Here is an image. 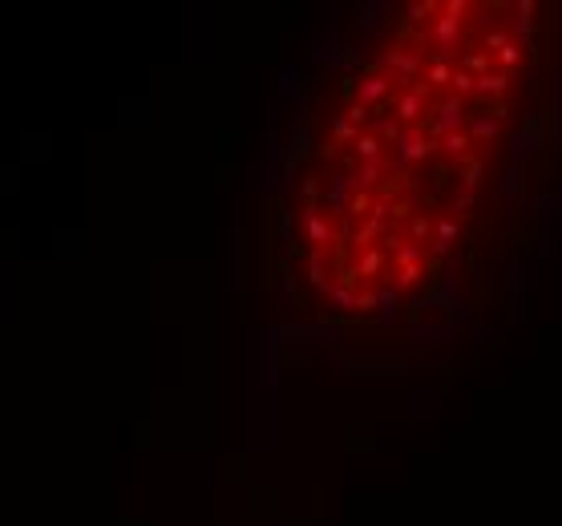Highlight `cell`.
I'll list each match as a JSON object with an SVG mask.
<instances>
[{
	"instance_id": "1",
	"label": "cell",
	"mask_w": 562,
	"mask_h": 526,
	"mask_svg": "<svg viewBox=\"0 0 562 526\" xmlns=\"http://www.w3.org/2000/svg\"><path fill=\"white\" fill-rule=\"evenodd\" d=\"M465 122H469V113H465V98H445L437 101L433 110H429V118L421 122V134H425L429 142H441L445 134H457V130H465Z\"/></svg>"
},
{
	"instance_id": "2",
	"label": "cell",
	"mask_w": 562,
	"mask_h": 526,
	"mask_svg": "<svg viewBox=\"0 0 562 526\" xmlns=\"http://www.w3.org/2000/svg\"><path fill=\"white\" fill-rule=\"evenodd\" d=\"M392 81L397 77H385V73H368L360 77V86H356V93H352V101H360V105H385V98L392 93Z\"/></svg>"
},
{
	"instance_id": "3",
	"label": "cell",
	"mask_w": 562,
	"mask_h": 526,
	"mask_svg": "<svg viewBox=\"0 0 562 526\" xmlns=\"http://www.w3.org/2000/svg\"><path fill=\"white\" fill-rule=\"evenodd\" d=\"M462 25H465V21H453V16H445V13L433 21V29H429V41L441 49V57H449V53L462 45V33H465Z\"/></svg>"
},
{
	"instance_id": "4",
	"label": "cell",
	"mask_w": 562,
	"mask_h": 526,
	"mask_svg": "<svg viewBox=\"0 0 562 526\" xmlns=\"http://www.w3.org/2000/svg\"><path fill=\"white\" fill-rule=\"evenodd\" d=\"M429 93H433V89H429L425 81H421V86H409V89H400V98H397V122H400V125L417 122V118H421V110H425Z\"/></svg>"
},
{
	"instance_id": "5",
	"label": "cell",
	"mask_w": 562,
	"mask_h": 526,
	"mask_svg": "<svg viewBox=\"0 0 562 526\" xmlns=\"http://www.w3.org/2000/svg\"><path fill=\"white\" fill-rule=\"evenodd\" d=\"M397 146H400V150H397V163H400V166L421 163V158H429V154L437 150V142H429L421 130H405V138H400Z\"/></svg>"
},
{
	"instance_id": "6",
	"label": "cell",
	"mask_w": 562,
	"mask_h": 526,
	"mask_svg": "<svg viewBox=\"0 0 562 526\" xmlns=\"http://www.w3.org/2000/svg\"><path fill=\"white\" fill-rule=\"evenodd\" d=\"M352 150L360 163H385V142L376 138L373 130H360V138L352 142Z\"/></svg>"
},
{
	"instance_id": "7",
	"label": "cell",
	"mask_w": 562,
	"mask_h": 526,
	"mask_svg": "<svg viewBox=\"0 0 562 526\" xmlns=\"http://www.w3.org/2000/svg\"><path fill=\"white\" fill-rule=\"evenodd\" d=\"M477 93L482 98H506L510 93V73L506 69H489L486 77H477Z\"/></svg>"
},
{
	"instance_id": "8",
	"label": "cell",
	"mask_w": 562,
	"mask_h": 526,
	"mask_svg": "<svg viewBox=\"0 0 562 526\" xmlns=\"http://www.w3.org/2000/svg\"><path fill=\"white\" fill-rule=\"evenodd\" d=\"M352 187H356V182H352V175H340V178H332V182L324 187V202H328V207H336V211H344V207L352 202V195H348Z\"/></svg>"
},
{
	"instance_id": "9",
	"label": "cell",
	"mask_w": 562,
	"mask_h": 526,
	"mask_svg": "<svg viewBox=\"0 0 562 526\" xmlns=\"http://www.w3.org/2000/svg\"><path fill=\"white\" fill-rule=\"evenodd\" d=\"M433 259H441V255H445V251L453 247V239L462 235V223H457V219H437V231H433Z\"/></svg>"
},
{
	"instance_id": "10",
	"label": "cell",
	"mask_w": 562,
	"mask_h": 526,
	"mask_svg": "<svg viewBox=\"0 0 562 526\" xmlns=\"http://www.w3.org/2000/svg\"><path fill=\"white\" fill-rule=\"evenodd\" d=\"M498 130H501V122L494 118L489 110H482V113H469V138H482V142H489V138H498Z\"/></svg>"
},
{
	"instance_id": "11",
	"label": "cell",
	"mask_w": 562,
	"mask_h": 526,
	"mask_svg": "<svg viewBox=\"0 0 562 526\" xmlns=\"http://www.w3.org/2000/svg\"><path fill=\"white\" fill-rule=\"evenodd\" d=\"M453 81V65H449V57H433V61L425 65V86L429 89H441V86H449Z\"/></svg>"
},
{
	"instance_id": "12",
	"label": "cell",
	"mask_w": 562,
	"mask_h": 526,
	"mask_svg": "<svg viewBox=\"0 0 562 526\" xmlns=\"http://www.w3.org/2000/svg\"><path fill=\"white\" fill-rule=\"evenodd\" d=\"M303 231H308V243H332V227L324 223V215L316 211H303Z\"/></svg>"
},
{
	"instance_id": "13",
	"label": "cell",
	"mask_w": 562,
	"mask_h": 526,
	"mask_svg": "<svg viewBox=\"0 0 562 526\" xmlns=\"http://www.w3.org/2000/svg\"><path fill=\"white\" fill-rule=\"evenodd\" d=\"M469 130H457V134H445V138L437 142V150H445L449 158H457V163H465L469 158Z\"/></svg>"
},
{
	"instance_id": "14",
	"label": "cell",
	"mask_w": 562,
	"mask_h": 526,
	"mask_svg": "<svg viewBox=\"0 0 562 526\" xmlns=\"http://www.w3.org/2000/svg\"><path fill=\"white\" fill-rule=\"evenodd\" d=\"M457 69H465V73H474V77H486L489 69H498L494 65V57H489L486 49H469V53H462V65Z\"/></svg>"
},
{
	"instance_id": "15",
	"label": "cell",
	"mask_w": 562,
	"mask_h": 526,
	"mask_svg": "<svg viewBox=\"0 0 562 526\" xmlns=\"http://www.w3.org/2000/svg\"><path fill=\"white\" fill-rule=\"evenodd\" d=\"M514 13H518V21H514V33H518V37H534V13H538V4L534 0H518V4H514Z\"/></svg>"
},
{
	"instance_id": "16",
	"label": "cell",
	"mask_w": 562,
	"mask_h": 526,
	"mask_svg": "<svg viewBox=\"0 0 562 526\" xmlns=\"http://www.w3.org/2000/svg\"><path fill=\"white\" fill-rule=\"evenodd\" d=\"M376 138H385V142H400L405 138V125L397 122V118H388V113H376V122L368 125Z\"/></svg>"
},
{
	"instance_id": "17",
	"label": "cell",
	"mask_w": 562,
	"mask_h": 526,
	"mask_svg": "<svg viewBox=\"0 0 562 526\" xmlns=\"http://www.w3.org/2000/svg\"><path fill=\"white\" fill-rule=\"evenodd\" d=\"M385 166H388V163H360V170L352 175V182H356V190H368V187H376V182H380V175H385Z\"/></svg>"
},
{
	"instance_id": "18",
	"label": "cell",
	"mask_w": 562,
	"mask_h": 526,
	"mask_svg": "<svg viewBox=\"0 0 562 526\" xmlns=\"http://www.w3.org/2000/svg\"><path fill=\"white\" fill-rule=\"evenodd\" d=\"M449 89H453V98H474V93H477V77L465 73V69H453Z\"/></svg>"
},
{
	"instance_id": "19",
	"label": "cell",
	"mask_w": 562,
	"mask_h": 526,
	"mask_svg": "<svg viewBox=\"0 0 562 526\" xmlns=\"http://www.w3.org/2000/svg\"><path fill=\"white\" fill-rule=\"evenodd\" d=\"M397 304H400V292L392 288V284H385V288L376 292V308H380V320H392Z\"/></svg>"
},
{
	"instance_id": "20",
	"label": "cell",
	"mask_w": 562,
	"mask_h": 526,
	"mask_svg": "<svg viewBox=\"0 0 562 526\" xmlns=\"http://www.w3.org/2000/svg\"><path fill=\"white\" fill-rule=\"evenodd\" d=\"M421 259H425V251L417 247V243H400V247L392 251V263H397V267H417Z\"/></svg>"
},
{
	"instance_id": "21",
	"label": "cell",
	"mask_w": 562,
	"mask_h": 526,
	"mask_svg": "<svg viewBox=\"0 0 562 526\" xmlns=\"http://www.w3.org/2000/svg\"><path fill=\"white\" fill-rule=\"evenodd\" d=\"M429 13H433V16L441 13V4H437V0H417V4H412L409 13H405V21H409V25H421V21H429Z\"/></svg>"
},
{
	"instance_id": "22",
	"label": "cell",
	"mask_w": 562,
	"mask_h": 526,
	"mask_svg": "<svg viewBox=\"0 0 562 526\" xmlns=\"http://www.w3.org/2000/svg\"><path fill=\"white\" fill-rule=\"evenodd\" d=\"M433 231H437V223H433V215H417V219L409 223V235H412V243H417V247H421V239H429Z\"/></svg>"
},
{
	"instance_id": "23",
	"label": "cell",
	"mask_w": 562,
	"mask_h": 526,
	"mask_svg": "<svg viewBox=\"0 0 562 526\" xmlns=\"http://www.w3.org/2000/svg\"><path fill=\"white\" fill-rule=\"evenodd\" d=\"M417 279H421V263H417V267H397V272L388 276V284H392L397 292H405V288H412Z\"/></svg>"
},
{
	"instance_id": "24",
	"label": "cell",
	"mask_w": 562,
	"mask_h": 526,
	"mask_svg": "<svg viewBox=\"0 0 562 526\" xmlns=\"http://www.w3.org/2000/svg\"><path fill=\"white\" fill-rule=\"evenodd\" d=\"M514 41H510V33H498V29H489L486 37H482V49L489 53V57H498L501 49H510Z\"/></svg>"
},
{
	"instance_id": "25",
	"label": "cell",
	"mask_w": 562,
	"mask_h": 526,
	"mask_svg": "<svg viewBox=\"0 0 562 526\" xmlns=\"http://www.w3.org/2000/svg\"><path fill=\"white\" fill-rule=\"evenodd\" d=\"M462 182H465V190H477V182H482V158H465L462 163Z\"/></svg>"
},
{
	"instance_id": "26",
	"label": "cell",
	"mask_w": 562,
	"mask_h": 526,
	"mask_svg": "<svg viewBox=\"0 0 562 526\" xmlns=\"http://www.w3.org/2000/svg\"><path fill=\"white\" fill-rule=\"evenodd\" d=\"M380 267H385V251H380V247H368V251L360 255V272H364V276H376Z\"/></svg>"
},
{
	"instance_id": "27",
	"label": "cell",
	"mask_w": 562,
	"mask_h": 526,
	"mask_svg": "<svg viewBox=\"0 0 562 526\" xmlns=\"http://www.w3.org/2000/svg\"><path fill=\"white\" fill-rule=\"evenodd\" d=\"M328 296H332V304H340V308H356V292H352L348 284H328Z\"/></svg>"
},
{
	"instance_id": "28",
	"label": "cell",
	"mask_w": 562,
	"mask_h": 526,
	"mask_svg": "<svg viewBox=\"0 0 562 526\" xmlns=\"http://www.w3.org/2000/svg\"><path fill=\"white\" fill-rule=\"evenodd\" d=\"M332 138H336V142H356V138H360V130H356L348 118H336V122H332Z\"/></svg>"
},
{
	"instance_id": "29",
	"label": "cell",
	"mask_w": 562,
	"mask_h": 526,
	"mask_svg": "<svg viewBox=\"0 0 562 526\" xmlns=\"http://www.w3.org/2000/svg\"><path fill=\"white\" fill-rule=\"evenodd\" d=\"M518 61H522V45H518V41H514L510 49H501L498 57H494V65H501L506 73H510V69H514V65H518Z\"/></svg>"
},
{
	"instance_id": "30",
	"label": "cell",
	"mask_w": 562,
	"mask_h": 526,
	"mask_svg": "<svg viewBox=\"0 0 562 526\" xmlns=\"http://www.w3.org/2000/svg\"><path fill=\"white\" fill-rule=\"evenodd\" d=\"M368 211H376L373 195H368V190H356V195H352V202H348V215H368Z\"/></svg>"
},
{
	"instance_id": "31",
	"label": "cell",
	"mask_w": 562,
	"mask_h": 526,
	"mask_svg": "<svg viewBox=\"0 0 562 526\" xmlns=\"http://www.w3.org/2000/svg\"><path fill=\"white\" fill-rule=\"evenodd\" d=\"M368 118H373V113H368V105H360V101H352V105H348V122L356 125V130H360Z\"/></svg>"
},
{
	"instance_id": "32",
	"label": "cell",
	"mask_w": 562,
	"mask_h": 526,
	"mask_svg": "<svg viewBox=\"0 0 562 526\" xmlns=\"http://www.w3.org/2000/svg\"><path fill=\"white\" fill-rule=\"evenodd\" d=\"M441 13L445 16H453V21H465V0H445V4H441Z\"/></svg>"
},
{
	"instance_id": "33",
	"label": "cell",
	"mask_w": 562,
	"mask_h": 526,
	"mask_svg": "<svg viewBox=\"0 0 562 526\" xmlns=\"http://www.w3.org/2000/svg\"><path fill=\"white\" fill-rule=\"evenodd\" d=\"M376 308V292H356V312H373Z\"/></svg>"
},
{
	"instance_id": "34",
	"label": "cell",
	"mask_w": 562,
	"mask_h": 526,
	"mask_svg": "<svg viewBox=\"0 0 562 526\" xmlns=\"http://www.w3.org/2000/svg\"><path fill=\"white\" fill-rule=\"evenodd\" d=\"M469 207H474V190H465V187H462V195L453 199V211H457V215H465Z\"/></svg>"
}]
</instances>
